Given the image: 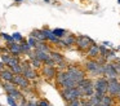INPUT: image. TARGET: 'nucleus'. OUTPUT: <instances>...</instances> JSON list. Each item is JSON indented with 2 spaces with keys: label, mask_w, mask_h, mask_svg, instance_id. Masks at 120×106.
<instances>
[{
  "label": "nucleus",
  "mask_w": 120,
  "mask_h": 106,
  "mask_svg": "<svg viewBox=\"0 0 120 106\" xmlns=\"http://www.w3.org/2000/svg\"><path fill=\"white\" fill-rule=\"evenodd\" d=\"M83 69L85 70L86 75H90L93 79L99 76H103V65L99 63L97 59L86 58L83 62Z\"/></svg>",
  "instance_id": "nucleus-1"
},
{
  "label": "nucleus",
  "mask_w": 120,
  "mask_h": 106,
  "mask_svg": "<svg viewBox=\"0 0 120 106\" xmlns=\"http://www.w3.org/2000/svg\"><path fill=\"white\" fill-rule=\"evenodd\" d=\"M56 83L57 85H60L61 89H71V88L78 87V84L70 78L67 71H58L56 76Z\"/></svg>",
  "instance_id": "nucleus-2"
},
{
  "label": "nucleus",
  "mask_w": 120,
  "mask_h": 106,
  "mask_svg": "<svg viewBox=\"0 0 120 106\" xmlns=\"http://www.w3.org/2000/svg\"><path fill=\"white\" fill-rule=\"evenodd\" d=\"M66 71H67V74L70 75V78L76 83V84H79L81 80L86 78L85 70L83 69V66H79V65H68Z\"/></svg>",
  "instance_id": "nucleus-3"
},
{
  "label": "nucleus",
  "mask_w": 120,
  "mask_h": 106,
  "mask_svg": "<svg viewBox=\"0 0 120 106\" xmlns=\"http://www.w3.org/2000/svg\"><path fill=\"white\" fill-rule=\"evenodd\" d=\"M78 88L81 90L83 93V98H89L94 94V82L92 78H88L86 76L85 79H83L80 83L78 84Z\"/></svg>",
  "instance_id": "nucleus-4"
},
{
  "label": "nucleus",
  "mask_w": 120,
  "mask_h": 106,
  "mask_svg": "<svg viewBox=\"0 0 120 106\" xmlns=\"http://www.w3.org/2000/svg\"><path fill=\"white\" fill-rule=\"evenodd\" d=\"M93 44H96V41L88 35H78L76 36V44H75V48L78 51H80L81 53L85 54L86 51L90 48Z\"/></svg>",
  "instance_id": "nucleus-5"
},
{
  "label": "nucleus",
  "mask_w": 120,
  "mask_h": 106,
  "mask_svg": "<svg viewBox=\"0 0 120 106\" xmlns=\"http://www.w3.org/2000/svg\"><path fill=\"white\" fill-rule=\"evenodd\" d=\"M60 94L66 103L71 102L74 100H78V98H83V93L78 87L71 88V89H60Z\"/></svg>",
  "instance_id": "nucleus-6"
},
{
  "label": "nucleus",
  "mask_w": 120,
  "mask_h": 106,
  "mask_svg": "<svg viewBox=\"0 0 120 106\" xmlns=\"http://www.w3.org/2000/svg\"><path fill=\"white\" fill-rule=\"evenodd\" d=\"M76 36L78 35H75V34H72V32H67L62 39L58 40V43L56 44V45L61 49H71V48H74L75 44H76Z\"/></svg>",
  "instance_id": "nucleus-7"
},
{
  "label": "nucleus",
  "mask_w": 120,
  "mask_h": 106,
  "mask_svg": "<svg viewBox=\"0 0 120 106\" xmlns=\"http://www.w3.org/2000/svg\"><path fill=\"white\" fill-rule=\"evenodd\" d=\"M21 67H22V75L31 82V80H36L39 78V72L31 66L30 61H21Z\"/></svg>",
  "instance_id": "nucleus-8"
},
{
  "label": "nucleus",
  "mask_w": 120,
  "mask_h": 106,
  "mask_svg": "<svg viewBox=\"0 0 120 106\" xmlns=\"http://www.w3.org/2000/svg\"><path fill=\"white\" fill-rule=\"evenodd\" d=\"M94 82V90L99 92L102 94H107V89H109V79L106 76H99L93 79Z\"/></svg>",
  "instance_id": "nucleus-9"
},
{
  "label": "nucleus",
  "mask_w": 120,
  "mask_h": 106,
  "mask_svg": "<svg viewBox=\"0 0 120 106\" xmlns=\"http://www.w3.org/2000/svg\"><path fill=\"white\" fill-rule=\"evenodd\" d=\"M103 76L107 79H119V74L114 66V62H106L103 65Z\"/></svg>",
  "instance_id": "nucleus-10"
},
{
  "label": "nucleus",
  "mask_w": 120,
  "mask_h": 106,
  "mask_svg": "<svg viewBox=\"0 0 120 106\" xmlns=\"http://www.w3.org/2000/svg\"><path fill=\"white\" fill-rule=\"evenodd\" d=\"M40 72L41 75L45 78L47 80H52V79H56L57 76V67L56 66H48V65H43V67L40 69Z\"/></svg>",
  "instance_id": "nucleus-11"
},
{
  "label": "nucleus",
  "mask_w": 120,
  "mask_h": 106,
  "mask_svg": "<svg viewBox=\"0 0 120 106\" xmlns=\"http://www.w3.org/2000/svg\"><path fill=\"white\" fill-rule=\"evenodd\" d=\"M13 83H14V84H16L21 90H27V89H30V85H31V84H30V80L27 79V78H25L22 74L14 75Z\"/></svg>",
  "instance_id": "nucleus-12"
},
{
  "label": "nucleus",
  "mask_w": 120,
  "mask_h": 106,
  "mask_svg": "<svg viewBox=\"0 0 120 106\" xmlns=\"http://www.w3.org/2000/svg\"><path fill=\"white\" fill-rule=\"evenodd\" d=\"M120 89V80L119 79H109V89H107V94L112 96L116 98L117 93Z\"/></svg>",
  "instance_id": "nucleus-13"
},
{
  "label": "nucleus",
  "mask_w": 120,
  "mask_h": 106,
  "mask_svg": "<svg viewBox=\"0 0 120 106\" xmlns=\"http://www.w3.org/2000/svg\"><path fill=\"white\" fill-rule=\"evenodd\" d=\"M7 48H8L9 53L13 54V56H18L21 57L22 54V48H21V44L19 43H16V41H12V43H7Z\"/></svg>",
  "instance_id": "nucleus-14"
},
{
  "label": "nucleus",
  "mask_w": 120,
  "mask_h": 106,
  "mask_svg": "<svg viewBox=\"0 0 120 106\" xmlns=\"http://www.w3.org/2000/svg\"><path fill=\"white\" fill-rule=\"evenodd\" d=\"M50 58L54 61L56 66H60V65H62V63H65V62H67V61H66V57L62 54V52L54 51V49L50 52Z\"/></svg>",
  "instance_id": "nucleus-15"
},
{
  "label": "nucleus",
  "mask_w": 120,
  "mask_h": 106,
  "mask_svg": "<svg viewBox=\"0 0 120 106\" xmlns=\"http://www.w3.org/2000/svg\"><path fill=\"white\" fill-rule=\"evenodd\" d=\"M99 54H101V52H99V44H93V45L90 47V48L86 51L85 56L86 58H92V59H96L97 57H99Z\"/></svg>",
  "instance_id": "nucleus-16"
},
{
  "label": "nucleus",
  "mask_w": 120,
  "mask_h": 106,
  "mask_svg": "<svg viewBox=\"0 0 120 106\" xmlns=\"http://www.w3.org/2000/svg\"><path fill=\"white\" fill-rule=\"evenodd\" d=\"M43 31H44V35H45V38H47L48 43H53V44H57L58 43L60 39L53 34V30H50L48 26H44V27H43Z\"/></svg>",
  "instance_id": "nucleus-17"
},
{
  "label": "nucleus",
  "mask_w": 120,
  "mask_h": 106,
  "mask_svg": "<svg viewBox=\"0 0 120 106\" xmlns=\"http://www.w3.org/2000/svg\"><path fill=\"white\" fill-rule=\"evenodd\" d=\"M13 79H14V74L12 72V70L9 67L0 71V80L1 82H13Z\"/></svg>",
  "instance_id": "nucleus-18"
},
{
  "label": "nucleus",
  "mask_w": 120,
  "mask_h": 106,
  "mask_svg": "<svg viewBox=\"0 0 120 106\" xmlns=\"http://www.w3.org/2000/svg\"><path fill=\"white\" fill-rule=\"evenodd\" d=\"M1 88L4 89V92H5L7 94H11L14 90L18 89V87H17L13 82H1Z\"/></svg>",
  "instance_id": "nucleus-19"
},
{
  "label": "nucleus",
  "mask_w": 120,
  "mask_h": 106,
  "mask_svg": "<svg viewBox=\"0 0 120 106\" xmlns=\"http://www.w3.org/2000/svg\"><path fill=\"white\" fill-rule=\"evenodd\" d=\"M30 35H31L32 38H35L38 41H47V38H45V35H44L43 28H35V30L31 31Z\"/></svg>",
  "instance_id": "nucleus-20"
},
{
  "label": "nucleus",
  "mask_w": 120,
  "mask_h": 106,
  "mask_svg": "<svg viewBox=\"0 0 120 106\" xmlns=\"http://www.w3.org/2000/svg\"><path fill=\"white\" fill-rule=\"evenodd\" d=\"M35 51H40V52H45V53H50V52L53 51L52 47L49 45V43L48 41H39L36 45V48H35Z\"/></svg>",
  "instance_id": "nucleus-21"
},
{
  "label": "nucleus",
  "mask_w": 120,
  "mask_h": 106,
  "mask_svg": "<svg viewBox=\"0 0 120 106\" xmlns=\"http://www.w3.org/2000/svg\"><path fill=\"white\" fill-rule=\"evenodd\" d=\"M115 100H116V98L112 97V96L105 94L103 97H102V101L98 106H115Z\"/></svg>",
  "instance_id": "nucleus-22"
},
{
  "label": "nucleus",
  "mask_w": 120,
  "mask_h": 106,
  "mask_svg": "<svg viewBox=\"0 0 120 106\" xmlns=\"http://www.w3.org/2000/svg\"><path fill=\"white\" fill-rule=\"evenodd\" d=\"M35 56H36V58L39 59L40 62H43V63H47L48 61L52 59L50 58V53H45V52H40V51H35Z\"/></svg>",
  "instance_id": "nucleus-23"
},
{
  "label": "nucleus",
  "mask_w": 120,
  "mask_h": 106,
  "mask_svg": "<svg viewBox=\"0 0 120 106\" xmlns=\"http://www.w3.org/2000/svg\"><path fill=\"white\" fill-rule=\"evenodd\" d=\"M19 44H21V48H22V53H23V54H26V56H27V54H29L31 51H32V48L30 47V44L27 43V40H26V39H25V40L22 41V43H19Z\"/></svg>",
  "instance_id": "nucleus-24"
},
{
  "label": "nucleus",
  "mask_w": 120,
  "mask_h": 106,
  "mask_svg": "<svg viewBox=\"0 0 120 106\" xmlns=\"http://www.w3.org/2000/svg\"><path fill=\"white\" fill-rule=\"evenodd\" d=\"M53 34H54L56 36H57L58 39H62L63 36L67 34V31L65 30V28H61V27H56V28H53Z\"/></svg>",
  "instance_id": "nucleus-25"
},
{
  "label": "nucleus",
  "mask_w": 120,
  "mask_h": 106,
  "mask_svg": "<svg viewBox=\"0 0 120 106\" xmlns=\"http://www.w3.org/2000/svg\"><path fill=\"white\" fill-rule=\"evenodd\" d=\"M29 61H30V63H31V66L34 67L35 70H40V69H41V67H43V65H44V63H43V62H40V61H39V59H38V58H34V59H29Z\"/></svg>",
  "instance_id": "nucleus-26"
},
{
  "label": "nucleus",
  "mask_w": 120,
  "mask_h": 106,
  "mask_svg": "<svg viewBox=\"0 0 120 106\" xmlns=\"http://www.w3.org/2000/svg\"><path fill=\"white\" fill-rule=\"evenodd\" d=\"M12 38H13V41H16V43H22L25 40V38L22 36L21 32H13L12 34Z\"/></svg>",
  "instance_id": "nucleus-27"
},
{
  "label": "nucleus",
  "mask_w": 120,
  "mask_h": 106,
  "mask_svg": "<svg viewBox=\"0 0 120 106\" xmlns=\"http://www.w3.org/2000/svg\"><path fill=\"white\" fill-rule=\"evenodd\" d=\"M27 43L30 44V47H31L32 49H35V48H36V45H38V43H39V41H38L35 38H32V36L30 35L29 38H27Z\"/></svg>",
  "instance_id": "nucleus-28"
},
{
  "label": "nucleus",
  "mask_w": 120,
  "mask_h": 106,
  "mask_svg": "<svg viewBox=\"0 0 120 106\" xmlns=\"http://www.w3.org/2000/svg\"><path fill=\"white\" fill-rule=\"evenodd\" d=\"M0 38L3 39V40H5V43H12V41H13V38H12V35H9V34H5V32H0Z\"/></svg>",
  "instance_id": "nucleus-29"
},
{
  "label": "nucleus",
  "mask_w": 120,
  "mask_h": 106,
  "mask_svg": "<svg viewBox=\"0 0 120 106\" xmlns=\"http://www.w3.org/2000/svg\"><path fill=\"white\" fill-rule=\"evenodd\" d=\"M67 106H83V98H78L71 102H67Z\"/></svg>",
  "instance_id": "nucleus-30"
},
{
  "label": "nucleus",
  "mask_w": 120,
  "mask_h": 106,
  "mask_svg": "<svg viewBox=\"0 0 120 106\" xmlns=\"http://www.w3.org/2000/svg\"><path fill=\"white\" fill-rule=\"evenodd\" d=\"M7 102H8V105L9 106H18V103H17V101L14 100L12 96H9V94H7Z\"/></svg>",
  "instance_id": "nucleus-31"
},
{
  "label": "nucleus",
  "mask_w": 120,
  "mask_h": 106,
  "mask_svg": "<svg viewBox=\"0 0 120 106\" xmlns=\"http://www.w3.org/2000/svg\"><path fill=\"white\" fill-rule=\"evenodd\" d=\"M38 106H53V105L48 100H45V98H40L38 101Z\"/></svg>",
  "instance_id": "nucleus-32"
},
{
  "label": "nucleus",
  "mask_w": 120,
  "mask_h": 106,
  "mask_svg": "<svg viewBox=\"0 0 120 106\" xmlns=\"http://www.w3.org/2000/svg\"><path fill=\"white\" fill-rule=\"evenodd\" d=\"M17 103H18V106H27L29 105V101L26 100V97L21 98L19 101H17Z\"/></svg>",
  "instance_id": "nucleus-33"
},
{
  "label": "nucleus",
  "mask_w": 120,
  "mask_h": 106,
  "mask_svg": "<svg viewBox=\"0 0 120 106\" xmlns=\"http://www.w3.org/2000/svg\"><path fill=\"white\" fill-rule=\"evenodd\" d=\"M83 106H94L88 98H83Z\"/></svg>",
  "instance_id": "nucleus-34"
},
{
  "label": "nucleus",
  "mask_w": 120,
  "mask_h": 106,
  "mask_svg": "<svg viewBox=\"0 0 120 106\" xmlns=\"http://www.w3.org/2000/svg\"><path fill=\"white\" fill-rule=\"evenodd\" d=\"M102 45H105L106 48H112V43L111 41H103V43H101Z\"/></svg>",
  "instance_id": "nucleus-35"
},
{
  "label": "nucleus",
  "mask_w": 120,
  "mask_h": 106,
  "mask_svg": "<svg viewBox=\"0 0 120 106\" xmlns=\"http://www.w3.org/2000/svg\"><path fill=\"white\" fill-rule=\"evenodd\" d=\"M5 69H7L5 63H4V62H1V61H0V71H3V70H5Z\"/></svg>",
  "instance_id": "nucleus-36"
},
{
  "label": "nucleus",
  "mask_w": 120,
  "mask_h": 106,
  "mask_svg": "<svg viewBox=\"0 0 120 106\" xmlns=\"http://www.w3.org/2000/svg\"><path fill=\"white\" fill-rule=\"evenodd\" d=\"M27 106H38V102L36 101H29V105Z\"/></svg>",
  "instance_id": "nucleus-37"
},
{
  "label": "nucleus",
  "mask_w": 120,
  "mask_h": 106,
  "mask_svg": "<svg viewBox=\"0 0 120 106\" xmlns=\"http://www.w3.org/2000/svg\"><path fill=\"white\" fill-rule=\"evenodd\" d=\"M116 100L120 102V89H119V93H117V96H116Z\"/></svg>",
  "instance_id": "nucleus-38"
},
{
  "label": "nucleus",
  "mask_w": 120,
  "mask_h": 106,
  "mask_svg": "<svg viewBox=\"0 0 120 106\" xmlns=\"http://www.w3.org/2000/svg\"><path fill=\"white\" fill-rule=\"evenodd\" d=\"M1 54H3V47L0 45V56H1Z\"/></svg>",
  "instance_id": "nucleus-39"
},
{
  "label": "nucleus",
  "mask_w": 120,
  "mask_h": 106,
  "mask_svg": "<svg viewBox=\"0 0 120 106\" xmlns=\"http://www.w3.org/2000/svg\"><path fill=\"white\" fill-rule=\"evenodd\" d=\"M16 3H22V1H25V0H14Z\"/></svg>",
  "instance_id": "nucleus-40"
},
{
  "label": "nucleus",
  "mask_w": 120,
  "mask_h": 106,
  "mask_svg": "<svg viewBox=\"0 0 120 106\" xmlns=\"http://www.w3.org/2000/svg\"><path fill=\"white\" fill-rule=\"evenodd\" d=\"M115 51H120V45H117V47H116V49H115Z\"/></svg>",
  "instance_id": "nucleus-41"
},
{
  "label": "nucleus",
  "mask_w": 120,
  "mask_h": 106,
  "mask_svg": "<svg viewBox=\"0 0 120 106\" xmlns=\"http://www.w3.org/2000/svg\"><path fill=\"white\" fill-rule=\"evenodd\" d=\"M116 62H119V63H120V57H117V59H116Z\"/></svg>",
  "instance_id": "nucleus-42"
},
{
  "label": "nucleus",
  "mask_w": 120,
  "mask_h": 106,
  "mask_svg": "<svg viewBox=\"0 0 120 106\" xmlns=\"http://www.w3.org/2000/svg\"><path fill=\"white\" fill-rule=\"evenodd\" d=\"M43 1H45V3H50V0H43Z\"/></svg>",
  "instance_id": "nucleus-43"
},
{
  "label": "nucleus",
  "mask_w": 120,
  "mask_h": 106,
  "mask_svg": "<svg viewBox=\"0 0 120 106\" xmlns=\"http://www.w3.org/2000/svg\"><path fill=\"white\" fill-rule=\"evenodd\" d=\"M117 4H119V5H120V0H117Z\"/></svg>",
  "instance_id": "nucleus-44"
}]
</instances>
